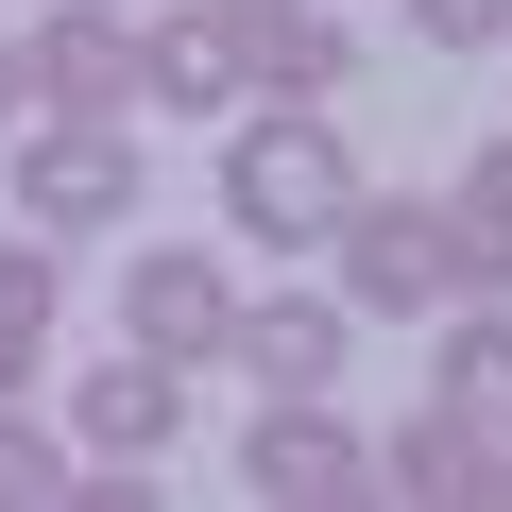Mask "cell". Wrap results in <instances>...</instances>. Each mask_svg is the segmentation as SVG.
<instances>
[{
	"label": "cell",
	"mask_w": 512,
	"mask_h": 512,
	"mask_svg": "<svg viewBox=\"0 0 512 512\" xmlns=\"http://www.w3.org/2000/svg\"><path fill=\"white\" fill-rule=\"evenodd\" d=\"M239 478H256V495H291V512H342V495H376V444H342L308 393H256V427H239Z\"/></svg>",
	"instance_id": "cell-3"
},
{
	"label": "cell",
	"mask_w": 512,
	"mask_h": 512,
	"mask_svg": "<svg viewBox=\"0 0 512 512\" xmlns=\"http://www.w3.org/2000/svg\"><path fill=\"white\" fill-rule=\"evenodd\" d=\"M171 427H188V410H171V359H103V376H86V444H103V461H154Z\"/></svg>",
	"instance_id": "cell-9"
},
{
	"label": "cell",
	"mask_w": 512,
	"mask_h": 512,
	"mask_svg": "<svg viewBox=\"0 0 512 512\" xmlns=\"http://www.w3.org/2000/svg\"><path fill=\"white\" fill-rule=\"evenodd\" d=\"M222 205H239L256 239H342V222H359V171H342V137L291 103V120H256V137L222 154Z\"/></svg>",
	"instance_id": "cell-1"
},
{
	"label": "cell",
	"mask_w": 512,
	"mask_h": 512,
	"mask_svg": "<svg viewBox=\"0 0 512 512\" xmlns=\"http://www.w3.org/2000/svg\"><path fill=\"white\" fill-rule=\"evenodd\" d=\"M205 342H239V291H222V256H137V359H205Z\"/></svg>",
	"instance_id": "cell-5"
},
{
	"label": "cell",
	"mask_w": 512,
	"mask_h": 512,
	"mask_svg": "<svg viewBox=\"0 0 512 512\" xmlns=\"http://www.w3.org/2000/svg\"><path fill=\"white\" fill-rule=\"evenodd\" d=\"M35 342H52V256H35V239H0V393L35 376Z\"/></svg>",
	"instance_id": "cell-12"
},
{
	"label": "cell",
	"mask_w": 512,
	"mask_h": 512,
	"mask_svg": "<svg viewBox=\"0 0 512 512\" xmlns=\"http://www.w3.org/2000/svg\"><path fill=\"white\" fill-rule=\"evenodd\" d=\"M0 495H69V461H52V444H35L18 410H0Z\"/></svg>",
	"instance_id": "cell-14"
},
{
	"label": "cell",
	"mask_w": 512,
	"mask_h": 512,
	"mask_svg": "<svg viewBox=\"0 0 512 512\" xmlns=\"http://www.w3.org/2000/svg\"><path fill=\"white\" fill-rule=\"evenodd\" d=\"M427 35H444V52H478V35H512V0H427Z\"/></svg>",
	"instance_id": "cell-15"
},
{
	"label": "cell",
	"mask_w": 512,
	"mask_h": 512,
	"mask_svg": "<svg viewBox=\"0 0 512 512\" xmlns=\"http://www.w3.org/2000/svg\"><path fill=\"white\" fill-rule=\"evenodd\" d=\"M35 86H52L69 120H120L154 69H137V35H120V18H69V35H35Z\"/></svg>",
	"instance_id": "cell-6"
},
{
	"label": "cell",
	"mask_w": 512,
	"mask_h": 512,
	"mask_svg": "<svg viewBox=\"0 0 512 512\" xmlns=\"http://www.w3.org/2000/svg\"><path fill=\"white\" fill-rule=\"evenodd\" d=\"M239 69L308 103V86H342V18H308V0H274V18H239Z\"/></svg>",
	"instance_id": "cell-10"
},
{
	"label": "cell",
	"mask_w": 512,
	"mask_h": 512,
	"mask_svg": "<svg viewBox=\"0 0 512 512\" xmlns=\"http://www.w3.org/2000/svg\"><path fill=\"white\" fill-rule=\"evenodd\" d=\"M222 18H274V0H222Z\"/></svg>",
	"instance_id": "cell-17"
},
{
	"label": "cell",
	"mask_w": 512,
	"mask_h": 512,
	"mask_svg": "<svg viewBox=\"0 0 512 512\" xmlns=\"http://www.w3.org/2000/svg\"><path fill=\"white\" fill-rule=\"evenodd\" d=\"M18 103H35V52H18V35H0V120H18Z\"/></svg>",
	"instance_id": "cell-16"
},
{
	"label": "cell",
	"mask_w": 512,
	"mask_h": 512,
	"mask_svg": "<svg viewBox=\"0 0 512 512\" xmlns=\"http://www.w3.org/2000/svg\"><path fill=\"white\" fill-rule=\"evenodd\" d=\"M239 376L256 393H325L342 376V308H239Z\"/></svg>",
	"instance_id": "cell-7"
},
{
	"label": "cell",
	"mask_w": 512,
	"mask_h": 512,
	"mask_svg": "<svg viewBox=\"0 0 512 512\" xmlns=\"http://www.w3.org/2000/svg\"><path fill=\"white\" fill-rule=\"evenodd\" d=\"M444 410H461V427H512V325H495V308L444 342Z\"/></svg>",
	"instance_id": "cell-11"
},
{
	"label": "cell",
	"mask_w": 512,
	"mask_h": 512,
	"mask_svg": "<svg viewBox=\"0 0 512 512\" xmlns=\"http://www.w3.org/2000/svg\"><path fill=\"white\" fill-rule=\"evenodd\" d=\"M342 274H359V308H444V291H478V256H461V222H427V205H359L342 222Z\"/></svg>",
	"instance_id": "cell-2"
},
{
	"label": "cell",
	"mask_w": 512,
	"mask_h": 512,
	"mask_svg": "<svg viewBox=\"0 0 512 512\" xmlns=\"http://www.w3.org/2000/svg\"><path fill=\"white\" fill-rule=\"evenodd\" d=\"M18 205L69 239V222H120L137 205V154H120V120H52L35 154H18Z\"/></svg>",
	"instance_id": "cell-4"
},
{
	"label": "cell",
	"mask_w": 512,
	"mask_h": 512,
	"mask_svg": "<svg viewBox=\"0 0 512 512\" xmlns=\"http://www.w3.org/2000/svg\"><path fill=\"white\" fill-rule=\"evenodd\" d=\"M461 256H478V291L512 274V154H478V188H461Z\"/></svg>",
	"instance_id": "cell-13"
},
{
	"label": "cell",
	"mask_w": 512,
	"mask_h": 512,
	"mask_svg": "<svg viewBox=\"0 0 512 512\" xmlns=\"http://www.w3.org/2000/svg\"><path fill=\"white\" fill-rule=\"evenodd\" d=\"M137 69H154V103H205V120L256 86L239 69V18H171V35H137Z\"/></svg>",
	"instance_id": "cell-8"
}]
</instances>
